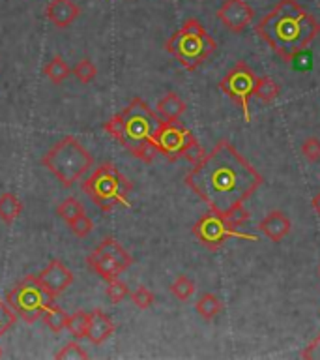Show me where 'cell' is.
<instances>
[{
  "instance_id": "12",
  "label": "cell",
  "mask_w": 320,
  "mask_h": 360,
  "mask_svg": "<svg viewBox=\"0 0 320 360\" xmlns=\"http://www.w3.org/2000/svg\"><path fill=\"white\" fill-rule=\"evenodd\" d=\"M218 19L230 32L240 34L255 19V10L246 0H225L223 6L218 10Z\"/></svg>"
},
{
  "instance_id": "28",
  "label": "cell",
  "mask_w": 320,
  "mask_h": 360,
  "mask_svg": "<svg viewBox=\"0 0 320 360\" xmlns=\"http://www.w3.org/2000/svg\"><path fill=\"white\" fill-rule=\"evenodd\" d=\"M55 359H58V360L83 359L84 360V359H88V353H86V351H84V349L81 347L79 343L69 342V343H66V345H64V347H62L60 351L55 354Z\"/></svg>"
},
{
  "instance_id": "11",
  "label": "cell",
  "mask_w": 320,
  "mask_h": 360,
  "mask_svg": "<svg viewBox=\"0 0 320 360\" xmlns=\"http://www.w3.org/2000/svg\"><path fill=\"white\" fill-rule=\"evenodd\" d=\"M257 83V75L246 62H238L223 79H221V90L229 96L230 100H234L240 105L244 112V120L251 122V111H249V100L253 98V90Z\"/></svg>"
},
{
  "instance_id": "35",
  "label": "cell",
  "mask_w": 320,
  "mask_h": 360,
  "mask_svg": "<svg viewBox=\"0 0 320 360\" xmlns=\"http://www.w3.org/2000/svg\"><path fill=\"white\" fill-rule=\"evenodd\" d=\"M311 205H313L314 212H316L320 216V193H316V195L313 197V202H311Z\"/></svg>"
},
{
  "instance_id": "16",
  "label": "cell",
  "mask_w": 320,
  "mask_h": 360,
  "mask_svg": "<svg viewBox=\"0 0 320 360\" xmlns=\"http://www.w3.org/2000/svg\"><path fill=\"white\" fill-rule=\"evenodd\" d=\"M112 332H114V323H112L111 317H109L103 309H94V311H90L88 334H86L90 343L101 345V343H105L107 340L112 336Z\"/></svg>"
},
{
  "instance_id": "5",
  "label": "cell",
  "mask_w": 320,
  "mask_h": 360,
  "mask_svg": "<svg viewBox=\"0 0 320 360\" xmlns=\"http://www.w3.org/2000/svg\"><path fill=\"white\" fill-rule=\"evenodd\" d=\"M92 163L94 158L90 156V152L73 135H66L41 158V165L49 169L64 188H72L75 182L83 179L92 167Z\"/></svg>"
},
{
  "instance_id": "19",
  "label": "cell",
  "mask_w": 320,
  "mask_h": 360,
  "mask_svg": "<svg viewBox=\"0 0 320 360\" xmlns=\"http://www.w3.org/2000/svg\"><path fill=\"white\" fill-rule=\"evenodd\" d=\"M195 309L202 319L212 321L213 317H218V315L223 311V302H221L213 292H204V295L196 300Z\"/></svg>"
},
{
  "instance_id": "21",
  "label": "cell",
  "mask_w": 320,
  "mask_h": 360,
  "mask_svg": "<svg viewBox=\"0 0 320 360\" xmlns=\"http://www.w3.org/2000/svg\"><path fill=\"white\" fill-rule=\"evenodd\" d=\"M88 323H90V314L79 309L75 314L67 315V332L72 334L75 340H84L86 334H88Z\"/></svg>"
},
{
  "instance_id": "18",
  "label": "cell",
  "mask_w": 320,
  "mask_h": 360,
  "mask_svg": "<svg viewBox=\"0 0 320 360\" xmlns=\"http://www.w3.org/2000/svg\"><path fill=\"white\" fill-rule=\"evenodd\" d=\"M22 212V202L21 199L11 193V191H6L0 195V219L4 221L6 225H11L15 221Z\"/></svg>"
},
{
  "instance_id": "3",
  "label": "cell",
  "mask_w": 320,
  "mask_h": 360,
  "mask_svg": "<svg viewBox=\"0 0 320 360\" xmlns=\"http://www.w3.org/2000/svg\"><path fill=\"white\" fill-rule=\"evenodd\" d=\"M161 122L163 118L157 117L145 100L135 98L124 111L103 124V129L111 134V137H114L131 156L150 163L159 154L154 137Z\"/></svg>"
},
{
  "instance_id": "10",
  "label": "cell",
  "mask_w": 320,
  "mask_h": 360,
  "mask_svg": "<svg viewBox=\"0 0 320 360\" xmlns=\"http://www.w3.org/2000/svg\"><path fill=\"white\" fill-rule=\"evenodd\" d=\"M193 231V235L199 242H201L202 246L208 248V250H219V248L223 246L225 240L230 238V236H236V238H244V240H253L257 242L258 236L251 235V233H240V231L229 225V221L223 218V216H219L215 212H206L204 216L196 219L195 225L191 227Z\"/></svg>"
},
{
  "instance_id": "29",
  "label": "cell",
  "mask_w": 320,
  "mask_h": 360,
  "mask_svg": "<svg viewBox=\"0 0 320 360\" xmlns=\"http://www.w3.org/2000/svg\"><path fill=\"white\" fill-rule=\"evenodd\" d=\"M302 156L309 163H316L320 160V141L319 137H307L302 145Z\"/></svg>"
},
{
  "instance_id": "31",
  "label": "cell",
  "mask_w": 320,
  "mask_h": 360,
  "mask_svg": "<svg viewBox=\"0 0 320 360\" xmlns=\"http://www.w3.org/2000/svg\"><path fill=\"white\" fill-rule=\"evenodd\" d=\"M15 311L8 306V302H2V300H0V336H4L6 332L15 325Z\"/></svg>"
},
{
  "instance_id": "1",
  "label": "cell",
  "mask_w": 320,
  "mask_h": 360,
  "mask_svg": "<svg viewBox=\"0 0 320 360\" xmlns=\"http://www.w3.org/2000/svg\"><path fill=\"white\" fill-rule=\"evenodd\" d=\"M185 186L212 212L227 216L262 186V174L241 156L230 141L221 139L185 174Z\"/></svg>"
},
{
  "instance_id": "17",
  "label": "cell",
  "mask_w": 320,
  "mask_h": 360,
  "mask_svg": "<svg viewBox=\"0 0 320 360\" xmlns=\"http://www.w3.org/2000/svg\"><path fill=\"white\" fill-rule=\"evenodd\" d=\"M185 109H187L185 101L176 92H167L159 100V103H157V112L161 115L163 120H168V122L180 120V117L184 115Z\"/></svg>"
},
{
  "instance_id": "24",
  "label": "cell",
  "mask_w": 320,
  "mask_h": 360,
  "mask_svg": "<svg viewBox=\"0 0 320 360\" xmlns=\"http://www.w3.org/2000/svg\"><path fill=\"white\" fill-rule=\"evenodd\" d=\"M56 214H58V216H60L67 225H69L72 221H75L79 216H83L84 207L81 205V201L75 199V197H69V199H66V201L62 202L60 207L56 208Z\"/></svg>"
},
{
  "instance_id": "7",
  "label": "cell",
  "mask_w": 320,
  "mask_h": 360,
  "mask_svg": "<svg viewBox=\"0 0 320 360\" xmlns=\"http://www.w3.org/2000/svg\"><path fill=\"white\" fill-rule=\"evenodd\" d=\"M56 300V295L44 287V283L38 280V276H27L17 283L6 297V302L17 317H21L27 323H36V321L49 309Z\"/></svg>"
},
{
  "instance_id": "26",
  "label": "cell",
  "mask_w": 320,
  "mask_h": 360,
  "mask_svg": "<svg viewBox=\"0 0 320 360\" xmlns=\"http://www.w3.org/2000/svg\"><path fill=\"white\" fill-rule=\"evenodd\" d=\"M73 75L77 77V81H81L83 84L90 83V81H94L95 75H98V68L92 60L88 58H83V60L79 62L77 66L73 68Z\"/></svg>"
},
{
  "instance_id": "23",
  "label": "cell",
  "mask_w": 320,
  "mask_h": 360,
  "mask_svg": "<svg viewBox=\"0 0 320 360\" xmlns=\"http://www.w3.org/2000/svg\"><path fill=\"white\" fill-rule=\"evenodd\" d=\"M41 319H44L45 326H47L49 330L55 332V334L64 330L67 325V314L62 308H58L56 304H53L49 309H45V314L41 315Z\"/></svg>"
},
{
  "instance_id": "4",
  "label": "cell",
  "mask_w": 320,
  "mask_h": 360,
  "mask_svg": "<svg viewBox=\"0 0 320 360\" xmlns=\"http://www.w3.org/2000/svg\"><path fill=\"white\" fill-rule=\"evenodd\" d=\"M218 44L196 19H187L184 27L167 39L165 51L173 55L187 72L202 66L215 53Z\"/></svg>"
},
{
  "instance_id": "37",
  "label": "cell",
  "mask_w": 320,
  "mask_h": 360,
  "mask_svg": "<svg viewBox=\"0 0 320 360\" xmlns=\"http://www.w3.org/2000/svg\"><path fill=\"white\" fill-rule=\"evenodd\" d=\"M319 272H320V266H319Z\"/></svg>"
},
{
  "instance_id": "6",
  "label": "cell",
  "mask_w": 320,
  "mask_h": 360,
  "mask_svg": "<svg viewBox=\"0 0 320 360\" xmlns=\"http://www.w3.org/2000/svg\"><path fill=\"white\" fill-rule=\"evenodd\" d=\"M133 184L112 163H103L83 182V191L103 210L111 212L118 205L129 207Z\"/></svg>"
},
{
  "instance_id": "36",
  "label": "cell",
  "mask_w": 320,
  "mask_h": 360,
  "mask_svg": "<svg viewBox=\"0 0 320 360\" xmlns=\"http://www.w3.org/2000/svg\"><path fill=\"white\" fill-rule=\"evenodd\" d=\"M2 354H4V353H2V349H0V359H2Z\"/></svg>"
},
{
  "instance_id": "27",
  "label": "cell",
  "mask_w": 320,
  "mask_h": 360,
  "mask_svg": "<svg viewBox=\"0 0 320 360\" xmlns=\"http://www.w3.org/2000/svg\"><path fill=\"white\" fill-rule=\"evenodd\" d=\"M107 297L111 300V304H120L122 300L129 297V287L120 281L118 278L114 280H109V285H107Z\"/></svg>"
},
{
  "instance_id": "30",
  "label": "cell",
  "mask_w": 320,
  "mask_h": 360,
  "mask_svg": "<svg viewBox=\"0 0 320 360\" xmlns=\"http://www.w3.org/2000/svg\"><path fill=\"white\" fill-rule=\"evenodd\" d=\"M129 297L139 309H148L154 304V292L150 289H146L145 285H140L135 292H129Z\"/></svg>"
},
{
  "instance_id": "14",
  "label": "cell",
  "mask_w": 320,
  "mask_h": 360,
  "mask_svg": "<svg viewBox=\"0 0 320 360\" xmlns=\"http://www.w3.org/2000/svg\"><path fill=\"white\" fill-rule=\"evenodd\" d=\"M260 231H262V235L266 238L277 244V242L285 240L288 236V233L292 231V221L283 210H272L260 221Z\"/></svg>"
},
{
  "instance_id": "2",
  "label": "cell",
  "mask_w": 320,
  "mask_h": 360,
  "mask_svg": "<svg viewBox=\"0 0 320 360\" xmlns=\"http://www.w3.org/2000/svg\"><path fill=\"white\" fill-rule=\"evenodd\" d=\"M255 32L285 62H294L319 36L320 22L298 0H279L255 25Z\"/></svg>"
},
{
  "instance_id": "33",
  "label": "cell",
  "mask_w": 320,
  "mask_h": 360,
  "mask_svg": "<svg viewBox=\"0 0 320 360\" xmlns=\"http://www.w3.org/2000/svg\"><path fill=\"white\" fill-rule=\"evenodd\" d=\"M223 218L229 221V225H232V227H236V229H238L241 224H246L247 219H249V212H247L244 207H238V208H234L232 212L227 214V216H223Z\"/></svg>"
},
{
  "instance_id": "8",
  "label": "cell",
  "mask_w": 320,
  "mask_h": 360,
  "mask_svg": "<svg viewBox=\"0 0 320 360\" xmlns=\"http://www.w3.org/2000/svg\"><path fill=\"white\" fill-rule=\"evenodd\" d=\"M154 143H156L157 152L167 158L168 162H176L180 158H185L191 163H196L206 154L204 148L199 145L195 135L185 126H182L178 120H174V122L163 120L159 129L156 131Z\"/></svg>"
},
{
  "instance_id": "15",
  "label": "cell",
  "mask_w": 320,
  "mask_h": 360,
  "mask_svg": "<svg viewBox=\"0 0 320 360\" xmlns=\"http://www.w3.org/2000/svg\"><path fill=\"white\" fill-rule=\"evenodd\" d=\"M79 15L81 8L73 0H51L47 6V17L56 28H67Z\"/></svg>"
},
{
  "instance_id": "20",
  "label": "cell",
  "mask_w": 320,
  "mask_h": 360,
  "mask_svg": "<svg viewBox=\"0 0 320 360\" xmlns=\"http://www.w3.org/2000/svg\"><path fill=\"white\" fill-rule=\"evenodd\" d=\"M279 92H281L279 84L275 83L274 79L269 77V75H262V77H257L253 96H255L257 100L264 101V103H272V101L277 100Z\"/></svg>"
},
{
  "instance_id": "32",
  "label": "cell",
  "mask_w": 320,
  "mask_h": 360,
  "mask_svg": "<svg viewBox=\"0 0 320 360\" xmlns=\"http://www.w3.org/2000/svg\"><path fill=\"white\" fill-rule=\"evenodd\" d=\"M69 229H72V233L75 236H79V238H84V236L90 235V231L94 229V224H92V219H90L86 214H83V216H79L75 221H72V224H69Z\"/></svg>"
},
{
  "instance_id": "25",
  "label": "cell",
  "mask_w": 320,
  "mask_h": 360,
  "mask_svg": "<svg viewBox=\"0 0 320 360\" xmlns=\"http://www.w3.org/2000/svg\"><path fill=\"white\" fill-rule=\"evenodd\" d=\"M171 292L178 298L180 302H185V300H189V298L193 297V292H195V281L184 274L178 276V278L171 283Z\"/></svg>"
},
{
  "instance_id": "34",
  "label": "cell",
  "mask_w": 320,
  "mask_h": 360,
  "mask_svg": "<svg viewBox=\"0 0 320 360\" xmlns=\"http://www.w3.org/2000/svg\"><path fill=\"white\" fill-rule=\"evenodd\" d=\"M302 359L320 360V334L302 351Z\"/></svg>"
},
{
  "instance_id": "22",
  "label": "cell",
  "mask_w": 320,
  "mask_h": 360,
  "mask_svg": "<svg viewBox=\"0 0 320 360\" xmlns=\"http://www.w3.org/2000/svg\"><path fill=\"white\" fill-rule=\"evenodd\" d=\"M44 73L51 79V81H53V83L60 84V83H64L67 77H69L72 70H69V66H67L66 60H64L62 56L56 55V56H53L49 64L45 66Z\"/></svg>"
},
{
  "instance_id": "13",
  "label": "cell",
  "mask_w": 320,
  "mask_h": 360,
  "mask_svg": "<svg viewBox=\"0 0 320 360\" xmlns=\"http://www.w3.org/2000/svg\"><path fill=\"white\" fill-rule=\"evenodd\" d=\"M38 280L47 287L53 295H62L66 291L67 287L73 283V274L72 270L67 269L66 264L60 263L58 259H53L41 272H39Z\"/></svg>"
},
{
  "instance_id": "9",
  "label": "cell",
  "mask_w": 320,
  "mask_h": 360,
  "mask_svg": "<svg viewBox=\"0 0 320 360\" xmlns=\"http://www.w3.org/2000/svg\"><path fill=\"white\" fill-rule=\"evenodd\" d=\"M86 264L100 278L109 281L118 278L122 272H126L133 264V257L120 246V242H116V238L107 236V238L101 240L100 246L86 257Z\"/></svg>"
}]
</instances>
